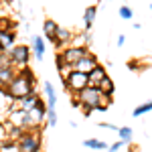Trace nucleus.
<instances>
[{"label":"nucleus","mask_w":152,"mask_h":152,"mask_svg":"<svg viewBox=\"0 0 152 152\" xmlns=\"http://www.w3.org/2000/svg\"><path fill=\"white\" fill-rule=\"evenodd\" d=\"M33 81H35V79H33V73H31L28 69H23L10 81V85L6 87V91L10 94L12 99H18V102H20V99H24L26 95L35 94V91H33Z\"/></svg>","instance_id":"f257e3e1"},{"label":"nucleus","mask_w":152,"mask_h":152,"mask_svg":"<svg viewBox=\"0 0 152 152\" xmlns=\"http://www.w3.org/2000/svg\"><path fill=\"white\" fill-rule=\"evenodd\" d=\"M104 94L99 87H94V85H87L85 89H81L79 94L75 95V105H83L87 112L91 110H104Z\"/></svg>","instance_id":"f03ea898"},{"label":"nucleus","mask_w":152,"mask_h":152,"mask_svg":"<svg viewBox=\"0 0 152 152\" xmlns=\"http://www.w3.org/2000/svg\"><path fill=\"white\" fill-rule=\"evenodd\" d=\"M89 85V75L87 73H81V71H71V75L65 79V89H69L73 94L77 95L81 89H85Z\"/></svg>","instance_id":"7ed1b4c3"},{"label":"nucleus","mask_w":152,"mask_h":152,"mask_svg":"<svg viewBox=\"0 0 152 152\" xmlns=\"http://www.w3.org/2000/svg\"><path fill=\"white\" fill-rule=\"evenodd\" d=\"M41 150V140L35 132L23 134L18 138V152H39Z\"/></svg>","instance_id":"20e7f679"},{"label":"nucleus","mask_w":152,"mask_h":152,"mask_svg":"<svg viewBox=\"0 0 152 152\" xmlns=\"http://www.w3.org/2000/svg\"><path fill=\"white\" fill-rule=\"evenodd\" d=\"M6 53L10 55L12 65H26V63H28V57H31L28 47H24V45H18V47L6 49Z\"/></svg>","instance_id":"39448f33"},{"label":"nucleus","mask_w":152,"mask_h":152,"mask_svg":"<svg viewBox=\"0 0 152 152\" xmlns=\"http://www.w3.org/2000/svg\"><path fill=\"white\" fill-rule=\"evenodd\" d=\"M45 114H47V107H45V104H43V102H39L33 110H28V120H26V126H28V128L39 126V124L45 120Z\"/></svg>","instance_id":"423d86ee"},{"label":"nucleus","mask_w":152,"mask_h":152,"mask_svg":"<svg viewBox=\"0 0 152 152\" xmlns=\"http://www.w3.org/2000/svg\"><path fill=\"white\" fill-rule=\"evenodd\" d=\"M85 55H87V49H83V47H71L61 53V57L65 59V63H69V65H77Z\"/></svg>","instance_id":"0eeeda50"},{"label":"nucleus","mask_w":152,"mask_h":152,"mask_svg":"<svg viewBox=\"0 0 152 152\" xmlns=\"http://www.w3.org/2000/svg\"><path fill=\"white\" fill-rule=\"evenodd\" d=\"M95 67H97V59H95L94 55H89V53H87L77 65H73V69H75V71H81V73H87V75H89Z\"/></svg>","instance_id":"6e6552de"},{"label":"nucleus","mask_w":152,"mask_h":152,"mask_svg":"<svg viewBox=\"0 0 152 152\" xmlns=\"http://www.w3.org/2000/svg\"><path fill=\"white\" fill-rule=\"evenodd\" d=\"M105 77H107V75H105V69L97 65V67H95V69L89 73V85H94V87H99V83L104 81Z\"/></svg>","instance_id":"1a4fd4ad"},{"label":"nucleus","mask_w":152,"mask_h":152,"mask_svg":"<svg viewBox=\"0 0 152 152\" xmlns=\"http://www.w3.org/2000/svg\"><path fill=\"white\" fill-rule=\"evenodd\" d=\"M45 94H47L49 110H55V105H57V94H55V87H53L49 81H45Z\"/></svg>","instance_id":"9d476101"},{"label":"nucleus","mask_w":152,"mask_h":152,"mask_svg":"<svg viewBox=\"0 0 152 152\" xmlns=\"http://www.w3.org/2000/svg\"><path fill=\"white\" fill-rule=\"evenodd\" d=\"M14 77H16V75L12 73L10 65H8V67H0V85H2V87H8Z\"/></svg>","instance_id":"9b49d317"},{"label":"nucleus","mask_w":152,"mask_h":152,"mask_svg":"<svg viewBox=\"0 0 152 152\" xmlns=\"http://www.w3.org/2000/svg\"><path fill=\"white\" fill-rule=\"evenodd\" d=\"M57 24L53 23V20H45V24H43V33H45V37H47L49 41H55V37H57Z\"/></svg>","instance_id":"f8f14e48"},{"label":"nucleus","mask_w":152,"mask_h":152,"mask_svg":"<svg viewBox=\"0 0 152 152\" xmlns=\"http://www.w3.org/2000/svg\"><path fill=\"white\" fill-rule=\"evenodd\" d=\"M33 47H35V57L41 61L45 57V41L41 37H33Z\"/></svg>","instance_id":"ddd939ff"},{"label":"nucleus","mask_w":152,"mask_h":152,"mask_svg":"<svg viewBox=\"0 0 152 152\" xmlns=\"http://www.w3.org/2000/svg\"><path fill=\"white\" fill-rule=\"evenodd\" d=\"M39 102H41V99H39V95H37V94H31V95H26L24 99H20V107L28 112V110H33Z\"/></svg>","instance_id":"4468645a"},{"label":"nucleus","mask_w":152,"mask_h":152,"mask_svg":"<svg viewBox=\"0 0 152 152\" xmlns=\"http://www.w3.org/2000/svg\"><path fill=\"white\" fill-rule=\"evenodd\" d=\"M14 39H16V35L12 33V31H0V43H2V47L8 49L14 43Z\"/></svg>","instance_id":"2eb2a0df"},{"label":"nucleus","mask_w":152,"mask_h":152,"mask_svg":"<svg viewBox=\"0 0 152 152\" xmlns=\"http://www.w3.org/2000/svg\"><path fill=\"white\" fill-rule=\"evenodd\" d=\"M69 39H71V33L67 31V28H61V26H59L57 28V37H55V43L61 47V45H67Z\"/></svg>","instance_id":"dca6fc26"},{"label":"nucleus","mask_w":152,"mask_h":152,"mask_svg":"<svg viewBox=\"0 0 152 152\" xmlns=\"http://www.w3.org/2000/svg\"><path fill=\"white\" fill-rule=\"evenodd\" d=\"M83 146H87V148H91V150H105V148H110L104 140H95V138L85 140V142H83Z\"/></svg>","instance_id":"f3484780"},{"label":"nucleus","mask_w":152,"mask_h":152,"mask_svg":"<svg viewBox=\"0 0 152 152\" xmlns=\"http://www.w3.org/2000/svg\"><path fill=\"white\" fill-rule=\"evenodd\" d=\"M99 89H102V94H105V95H112V94H114V81H112L110 77H105L104 81L99 83Z\"/></svg>","instance_id":"a211bd4d"},{"label":"nucleus","mask_w":152,"mask_h":152,"mask_svg":"<svg viewBox=\"0 0 152 152\" xmlns=\"http://www.w3.org/2000/svg\"><path fill=\"white\" fill-rule=\"evenodd\" d=\"M94 18H95V6H89L85 10V16H83V23H85V28H89L94 24Z\"/></svg>","instance_id":"6ab92c4d"},{"label":"nucleus","mask_w":152,"mask_h":152,"mask_svg":"<svg viewBox=\"0 0 152 152\" xmlns=\"http://www.w3.org/2000/svg\"><path fill=\"white\" fill-rule=\"evenodd\" d=\"M118 134H120V138L124 142H132V128H128V126L118 128Z\"/></svg>","instance_id":"aec40b11"},{"label":"nucleus","mask_w":152,"mask_h":152,"mask_svg":"<svg viewBox=\"0 0 152 152\" xmlns=\"http://www.w3.org/2000/svg\"><path fill=\"white\" fill-rule=\"evenodd\" d=\"M152 110V102H148V104H142V105H138V107H136V110H134V112H132V116H142V114H146V112H150Z\"/></svg>","instance_id":"412c9836"},{"label":"nucleus","mask_w":152,"mask_h":152,"mask_svg":"<svg viewBox=\"0 0 152 152\" xmlns=\"http://www.w3.org/2000/svg\"><path fill=\"white\" fill-rule=\"evenodd\" d=\"M118 14H120L124 20H130V18H132V8H130V6H120Z\"/></svg>","instance_id":"4be33fe9"},{"label":"nucleus","mask_w":152,"mask_h":152,"mask_svg":"<svg viewBox=\"0 0 152 152\" xmlns=\"http://www.w3.org/2000/svg\"><path fill=\"white\" fill-rule=\"evenodd\" d=\"M47 118H49L51 128H55V126H57V112H55V110H49V112H47Z\"/></svg>","instance_id":"5701e85b"},{"label":"nucleus","mask_w":152,"mask_h":152,"mask_svg":"<svg viewBox=\"0 0 152 152\" xmlns=\"http://www.w3.org/2000/svg\"><path fill=\"white\" fill-rule=\"evenodd\" d=\"M124 144H126V142H124V140H120V142H116V144H112V146H110L107 150H110V152H118L120 148H122V146H124Z\"/></svg>","instance_id":"b1692460"},{"label":"nucleus","mask_w":152,"mask_h":152,"mask_svg":"<svg viewBox=\"0 0 152 152\" xmlns=\"http://www.w3.org/2000/svg\"><path fill=\"white\" fill-rule=\"evenodd\" d=\"M124 43H126V37H124V35H120V37H118V45H120V47H122V45H124Z\"/></svg>","instance_id":"393cba45"},{"label":"nucleus","mask_w":152,"mask_h":152,"mask_svg":"<svg viewBox=\"0 0 152 152\" xmlns=\"http://www.w3.org/2000/svg\"><path fill=\"white\" fill-rule=\"evenodd\" d=\"M2 138H4V128H2V124H0V142H2Z\"/></svg>","instance_id":"a878e982"},{"label":"nucleus","mask_w":152,"mask_h":152,"mask_svg":"<svg viewBox=\"0 0 152 152\" xmlns=\"http://www.w3.org/2000/svg\"><path fill=\"white\" fill-rule=\"evenodd\" d=\"M4 51H6V49L2 47V43H0V55H4Z\"/></svg>","instance_id":"bb28decb"},{"label":"nucleus","mask_w":152,"mask_h":152,"mask_svg":"<svg viewBox=\"0 0 152 152\" xmlns=\"http://www.w3.org/2000/svg\"><path fill=\"white\" fill-rule=\"evenodd\" d=\"M150 8H152V4H150Z\"/></svg>","instance_id":"cd10ccee"},{"label":"nucleus","mask_w":152,"mask_h":152,"mask_svg":"<svg viewBox=\"0 0 152 152\" xmlns=\"http://www.w3.org/2000/svg\"><path fill=\"white\" fill-rule=\"evenodd\" d=\"M0 18H2V16H0Z\"/></svg>","instance_id":"c85d7f7f"},{"label":"nucleus","mask_w":152,"mask_h":152,"mask_svg":"<svg viewBox=\"0 0 152 152\" xmlns=\"http://www.w3.org/2000/svg\"><path fill=\"white\" fill-rule=\"evenodd\" d=\"M0 152H2V150H0Z\"/></svg>","instance_id":"c756f323"}]
</instances>
